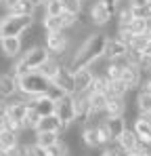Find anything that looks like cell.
<instances>
[{
  "instance_id": "cell-2",
  "label": "cell",
  "mask_w": 151,
  "mask_h": 156,
  "mask_svg": "<svg viewBox=\"0 0 151 156\" xmlns=\"http://www.w3.org/2000/svg\"><path fill=\"white\" fill-rule=\"evenodd\" d=\"M50 55L49 49L44 47V44H34V47H27V51L17 59V63L13 66V74L19 78L27 74V72H36V70H40L46 61H49Z\"/></svg>"
},
{
  "instance_id": "cell-40",
  "label": "cell",
  "mask_w": 151,
  "mask_h": 156,
  "mask_svg": "<svg viewBox=\"0 0 151 156\" xmlns=\"http://www.w3.org/2000/svg\"><path fill=\"white\" fill-rule=\"evenodd\" d=\"M101 156H122V150L118 146H103Z\"/></svg>"
},
{
  "instance_id": "cell-18",
  "label": "cell",
  "mask_w": 151,
  "mask_h": 156,
  "mask_svg": "<svg viewBox=\"0 0 151 156\" xmlns=\"http://www.w3.org/2000/svg\"><path fill=\"white\" fill-rule=\"evenodd\" d=\"M124 114H126V97L107 95V104H105V118H107V116H124Z\"/></svg>"
},
{
  "instance_id": "cell-23",
  "label": "cell",
  "mask_w": 151,
  "mask_h": 156,
  "mask_svg": "<svg viewBox=\"0 0 151 156\" xmlns=\"http://www.w3.org/2000/svg\"><path fill=\"white\" fill-rule=\"evenodd\" d=\"M130 89L126 87V82L122 78H116V80H109L107 78V95H116V97H126Z\"/></svg>"
},
{
  "instance_id": "cell-35",
  "label": "cell",
  "mask_w": 151,
  "mask_h": 156,
  "mask_svg": "<svg viewBox=\"0 0 151 156\" xmlns=\"http://www.w3.org/2000/svg\"><path fill=\"white\" fill-rule=\"evenodd\" d=\"M8 129V104L0 99V131Z\"/></svg>"
},
{
  "instance_id": "cell-26",
  "label": "cell",
  "mask_w": 151,
  "mask_h": 156,
  "mask_svg": "<svg viewBox=\"0 0 151 156\" xmlns=\"http://www.w3.org/2000/svg\"><path fill=\"white\" fill-rule=\"evenodd\" d=\"M42 27H44V32H61V30H65L61 15H46L42 19Z\"/></svg>"
},
{
  "instance_id": "cell-8",
  "label": "cell",
  "mask_w": 151,
  "mask_h": 156,
  "mask_svg": "<svg viewBox=\"0 0 151 156\" xmlns=\"http://www.w3.org/2000/svg\"><path fill=\"white\" fill-rule=\"evenodd\" d=\"M74 105H76V122L88 125L90 122V95L88 93H76L74 95Z\"/></svg>"
},
{
  "instance_id": "cell-10",
  "label": "cell",
  "mask_w": 151,
  "mask_h": 156,
  "mask_svg": "<svg viewBox=\"0 0 151 156\" xmlns=\"http://www.w3.org/2000/svg\"><path fill=\"white\" fill-rule=\"evenodd\" d=\"M19 93V78L13 72L0 74V97L2 99H11Z\"/></svg>"
},
{
  "instance_id": "cell-24",
  "label": "cell",
  "mask_w": 151,
  "mask_h": 156,
  "mask_svg": "<svg viewBox=\"0 0 151 156\" xmlns=\"http://www.w3.org/2000/svg\"><path fill=\"white\" fill-rule=\"evenodd\" d=\"M61 66H65V63H61L57 57H50V59L42 66V68H40V70H38V72H40L42 76H46L49 80H52V78L57 76V72L61 70Z\"/></svg>"
},
{
  "instance_id": "cell-38",
  "label": "cell",
  "mask_w": 151,
  "mask_h": 156,
  "mask_svg": "<svg viewBox=\"0 0 151 156\" xmlns=\"http://www.w3.org/2000/svg\"><path fill=\"white\" fill-rule=\"evenodd\" d=\"M139 152H143L145 156H151V139H141L139 137V146H136Z\"/></svg>"
},
{
  "instance_id": "cell-9",
  "label": "cell",
  "mask_w": 151,
  "mask_h": 156,
  "mask_svg": "<svg viewBox=\"0 0 151 156\" xmlns=\"http://www.w3.org/2000/svg\"><path fill=\"white\" fill-rule=\"evenodd\" d=\"M55 87H59L65 95H76V84H74V72L67 66H61V70L57 72V76L50 80Z\"/></svg>"
},
{
  "instance_id": "cell-22",
  "label": "cell",
  "mask_w": 151,
  "mask_h": 156,
  "mask_svg": "<svg viewBox=\"0 0 151 156\" xmlns=\"http://www.w3.org/2000/svg\"><path fill=\"white\" fill-rule=\"evenodd\" d=\"M36 9H38V6H36L32 0H19L8 13H11V15H27V17H34V15H36Z\"/></svg>"
},
{
  "instance_id": "cell-47",
  "label": "cell",
  "mask_w": 151,
  "mask_h": 156,
  "mask_svg": "<svg viewBox=\"0 0 151 156\" xmlns=\"http://www.w3.org/2000/svg\"><path fill=\"white\" fill-rule=\"evenodd\" d=\"M0 156H2V152H0Z\"/></svg>"
},
{
  "instance_id": "cell-32",
  "label": "cell",
  "mask_w": 151,
  "mask_h": 156,
  "mask_svg": "<svg viewBox=\"0 0 151 156\" xmlns=\"http://www.w3.org/2000/svg\"><path fill=\"white\" fill-rule=\"evenodd\" d=\"M44 17L46 15H61L63 13V2L61 0H44Z\"/></svg>"
},
{
  "instance_id": "cell-37",
  "label": "cell",
  "mask_w": 151,
  "mask_h": 156,
  "mask_svg": "<svg viewBox=\"0 0 151 156\" xmlns=\"http://www.w3.org/2000/svg\"><path fill=\"white\" fill-rule=\"evenodd\" d=\"M27 156H49V150L42 148V146H38V144L34 141L32 146H27Z\"/></svg>"
},
{
  "instance_id": "cell-45",
  "label": "cell",
  "mask_w": 151,
  "mask_h": 156,
  "mask_svg": "<svg viewBox=\"0 0 151 156\" xmlns=\"http://www.w3.org/2000/svg\"><path fill=\"white\" fill-rule=\"evenodd\" d=\"M124 156H145L143 152H139V150H132V152H126Z\"/></svg>"
},
{
  "instance_id": "cell-7",
  "label": "cell",
  "mask_w": 151,
  "mask_h": 156,
  "mask_svg": "<svg viewBox=\"0 0 151 156\" xmlns=\"http://www.w3.org/2000/svg\"><path fill=\"white\" fill-rule=\"evenodd\" d=\"M55 116L65 125V127H72L76 122V105H74V95H63L59 101H57V110H55Z\"/></svg>"
},
{
  "instance_id": "cell-34",
  "label": "cell",
  "mask_w": 151,
  "mask_h": 156,
  "mask_svg": "<svg viewBox=\"0 0 151 156\" xmlns=\"http://www.w3.org/2000/svg\"><path fill=\"white\" fill-rule=\"evenodd\" d=\"M97 135H99L101 146H109V144H111V133H109V129H107L105 120L97 122Z\"/></svg>"
},
{
  "instance_id": "cell-5",
  "label": "cell",
  "mask_w": 151,
  "mask_h": 156,
  "mask_svg": "<svg viewBox=\"0 0 151 156\" xmlns=\"http://www.w3.org/2000/svg\"><path fill=\"white\" fill-rule=\"evenodd\" d=\"M34 26V17L27 15H6L0 19V38L6 36H23L29 27Z\"/></svg>"
},
{
  "instance_id": "cell-29",
  "label": "cell",
  "mask_w": 151,
  "mask_h": 156,
  "mask_svg": "<svg viewBox=\"0 0 151 156\" xmlns=\"http://www.w3.org/2000/svg\"><path fill=\"white\" fill-rule=\"evenodd\" d=\"M136 110L139 114H151V95L149 93H141L136 95Z\"/></svg>"
},
{
  "instance_id": "cell-20",
  "label": "cell",
  "mask_w": 151,
  "mask_h": 156,
  "mask_svg": "<svg viewBox=\"0 0 151 156\" xmlns=\"http://www.w3.org/2000/svg\"><path fill=\"white\" fill-rule=\"evenodd\" d=\"M132 129L134 133L141 137V139H151V120H147L145 116H136L134 118V122H132Z\"/></svg>"
},
{
  "instance_id": "cell-12",
  "label": "cell",
  "mask_w": 151,
  "mask_h": 156,
  "mask_svg": "<svg viewBox=\"0 0 151 156\" xmlns=\"http://www.w3.org/2000/svg\"><path fill=\"white\" fill-rule=\"evenodd\" d=\"M126 53H128V44H126L122 38H109L107 40V47H105V57L103 59H107V61H116V59H122L126 57Z\"/></svg>"
},
{
  "instance_id": "cell-46",
  "label": "cell",
  "mask_w": 151,
  "mask_h": 156,
  "mask_svg": "<svg viewBox=\"0 0 151 156\" xmlns=\"http://www.w3.org/2000/svg\"><path fill=\"white\" fill-rule=\"evenodd\" d=\"M0 4H2V0H0Z\"/></svg>"
},
{
  "instance_id": "cell-33",
  "label": "cell",
  "mask_w": 151,
  "mask_h": 156,
  "mask_svg": "<svg viewBox=\"0 0 151 156\" xmlns=\"http://www.w3.org/2000/svg\"><path fill=\"white\" fill-rule=\"evenodd\" d=\"M63 2V11L74 13V15H82L84 11V0H61Z\"/></svg>"
},
{
  "instance_id": "cell-6",
  "label": "cell",
  "mask_w": 151,
  "mask_h": 156,
  "mask_svg": "<svg viewBox=\"0 0 151 156\" xmlns=\"http://www.w3.org/2000/svg\"><path fill=\"white\" fill-rule=\"evenodd\" d=\"M44 47L49 49V53L52 57H61L65 53H72V40H69V34H65V30L61 32H44Z\"/></svg>"
},
{
  "instance_id": "cell-19",
  "label": "cell",
  "mask_w": 151,
  "mask_h": 156,
  "mask_svg": "<svg viewBox=\"0 0 151 156\" xmlns=\"http://www.w3.org/2000/svg\"><path fill=\"white\" fill-rule=\"evenodd\" d=\"M105 125H107V129L111 133V141H113V144H116V141L120 139V135L128 129L124 116H107V118H105Z\"/></svg>"
},
{
  "instance_id": "cell-16",
  "label": "cell",
  "mask_w": 151,
  "mask_h": 156,
  "mask_svg": "<svg viewBox=\"0 0 151 156\" xmlns=\"http://www.w3.org/2000/svg\"><path fill=\"white\" fill-rule=\"evenodd\" d=\"M80 141H82L88 150L99 148L101 141H99V135H97V125H92V122L84 125V127H82V131H80Z\"/></svg>"
},
{
  "instance_id": "cell-17",
  "label": "cell",
  "mask_w": 151,
  "mask_h": 156,
  "mask_svg": "<svg viewBox=\"0 0 151 156\" xmlns=\"http://www.w3.org/2000/svg\"><path fill=\"white\" fill-rule=\"evenodd\" d=\"M122 80L126 82V87L132 91V89H139L141 87V80H143V72H141V68L139 66H126L124 72H122Z\"/></svg>"
},
{
  "instance_id": "cell-43",
  "label": "cell",
  "mask_w": 151,
  "mask_h": 156,
  "mask_svg": "<svg viewBox=\"0 0 151 156\" xmlns=\"http://www.w3.org/2000/svg\"><path fill=\"white\" fill-rule=\"evenodd\" d=\"M145 19H147V21L151 23V0L147 2V4H145Z\"/></svg>"
},
{
  "instance_id": "cell-14",
  "label": "cell",
  "mask_w": 151,
  "mask_h": 156,
  "mask_svg": "<svg viewBox=\"0 0 151 156\" xmlns=\"http://www.w3.org/2000/svg\"><path fill=\"white\" fill-rule=\"evenodd\" d=\"M27 104L32 105L40 116H50V114H55V110H57V101L55 99H50L49 95H40V97H32Z\"/></svg>"
},
{
  "instance_id": "cell-39",
  "label": "cell",
  "mask_w": 151,
  "mask_h": 156,
  "mask_svg": "<svg viewBox=\"0 0 151 156\" xmlns=\"http://www.w3.org/2000/svg\"><path fill=\"white\" fill-rule=\"evenodd\" d=\"M46 95H49L50 99H55V101H59V99H61V97H63L65 93H63V91H61L59 87H55V84L50 82V87H49V93H46Z\"/></svg>"
},
{
  "instance_id": "cell-31",
  "label": "cell",
  "mask_w": 151,
  "mask_h": 156,
  "mask_svg": "<svg viewBox=\"0 0 151 156\" xmlns=\"http://www.w3.org/2000/svg\"><path fill=\"white\" fill-rule=\"evenodd\" d=\"M86 93H105L107 95V76L105 74H97L95 80H92V87Z\"/></svg>"
},
{
  "instance_id": "cell-25",
  "label": "cell",
  "mask_w": 151,
  "mask_h": 156,
  "mask_svg": "<svg viewBox=\"0 0 151 156\" xmlns=\"http://www.w3.org/2000/svg\"><path fill=\"white\" fill-rule=\"evenodd\" d=\"M59 139H61V135H59V133H52V131L36 133V144H38V146H42V148H46V150H49L50 146H55Z\"/></svg>"
},
{
  "instance_id": "cell-15",
  "label": "cell",
  "mask_w": 151,
  "mask_h": 156,
  "mask_svg": "<svg viewBox=\"0 0 151 156\" xmlns=\"http://www.w3.org/2000/svg\"><path fill=\"white\" fill-rule=\"evenodd\" d=\"M116 146L122 150V154L132 152V150H136V146H139V135L134 133V129H132V127H128V129L120 135V139L116 141Z\"/></svg>"
},
{
  "instance_id": "cell-13",
  "label": "cell",
  "mask_w": 151,
  "mask_h": 156,
  "mask_svg": "<svg viewBox=\"0 0 151 156\" xmlns=\"http://www.w3.org/2000/svg\"><path fill=\"white\" fill-rule=\"evenodd\" d=\"M95 70L92 68H82V70H76L74 72V84H76V93H86L90 87H92V80H95Z\"/></svg>"
},
{
  "instance_id": "cell-4",
  "label": "cell",
  "mask_w": 151,
  "mask_h": 156,
  "mask_svg": "<svg viewBox=\"0 0 151 156\" xmlns=\"http://www.w3.org/2000/svg\"><path fill=\"white\" fill-rule=\"evenodd\" d=\"M90 23L97 27L107 26L113 17H116V0H92L88 6V15Z\"/></svg>"
},
{
  "instance_id": "cell-3",
  "label": "cell",
  "mask_w": 151,
  "mask_h": 156,
  "mask_svg": "<svg viewBox=\"0 0 151 156\" xmlns=\"http://www.w3.org/2000/svg\"><path fill=\"white\" fill-rule=\"evenodd\" d=\"M50 87V80L46 76H42L38 70L36 72H27L23 76H19V93L27 97V101L32 97H40V95H46Z\"/></svg>"
},
{
  "instance_id": "cell-1",
  "label": "cell",
  "mask_w": 151,
  "mask_h": 156,
  "mask_svg": "<svg viewBox=\"0 0 151 156\" xmlns=\"http://www.w3.org/2000/svg\"><path fill=\"white\" fill-rule=\"evenodd\" d=\"M107 40L109 36L105 32H90L78 47H76L69 59H67V68L76 72V70H82V68H90L95 66L97 61H101L105 57V47H107Z\"/></svg>"
},
{
  "instance_id": "cell-21",
  "label": "cell",
  "mask_w": 151,
  "mask_h": 156,
  "mask_svg": "<svg viewBox=\"0 0 151 156\" xmlns=\"http://www.w3.org/2000/svg\"><path fill=\"white\" fill-rule=\"evenodd\" d=\"M17 144H19V133H15V131H11V129L0 131V152L13 148V146H17Z\"/></svg>"
},
{
  "instance_id": "cell-36",
  "label": "cell",
  "mask_w": 151,
  "mask_h": 156,
  "mask_svg": "<svg viewBox=\"0 0 151 156\" xmlns=\"http://www.w3.org/2000/svg\"><path fill=\"white\" fill-rule=\"evenodd\" d=\"M147 42H149V36H147V34H139V36H134V38H132L130 47H132V49H136V51H143Z\"/></svg>"
},
{
  "instance_id": "cell-44",
  "label": "cell",
  "mask_w": 151,
  "mask_h": 156,
  "mask_svg": "<svg viewBox=\"0 0 151 156\" xmlns=\"http://www.w3.org/2000/svg\"><path fill=\"white\" fill-rule=\"evenodd\" d=\"M143 55L145 57H151V38H149V42L145 44V49H143Z\"/></svg>"
},
{
  "instance_id": "cell-41",
  "label": "cell",
  "mask_w": 151,
  "mask_h": 156,
  "mask_svg": "<svg viewBox=\"0 0 151 156\" xmlns=\"http://www.w3.org/2000/svg\"><path fill=\"white\" fill-rule=\"evenodd\" d=\"M139 91H141V93H149V95H151V76H143Z\"/></svg>"
},
{
  "instance_id": "cell-28",
  "label": "cell",
  "mask_w": 151,
  "mask_h": 156,
  "mask_svg": "<svg viewBox=\"0 0 151 156\" xmlns=\"http://www.w3.org/2000/svg\"><path fill=\"white\" fill-rule=\"evenodd\" d=\"M69 154H72V146H69L65 139H63V141L59 139L55 146L49 148V156H69Z\"/></svg>"
},
{
  "instance_id": "cell-11",
  "label": "cell",
  "mask_w": 151,
  "mask_h": 156,
  "mask_svg": "<svg viewBox=\"0 0 151 156\" xmlns=\"http://www.w3.org/2000/svg\"><path fill=\"white\" fill-rule=\"evenodd\" d=\"M0 51L4 57H19L23 51V36H6L0 38Z\"/></svg>"
},
{
  "instance_id": "cell-27",
  "label": "cell",
  "mask_w": 151,
  "mask_h": 156,
  "mask_svg": "<svg viewBox=\"0 0 151 156\" xmlns=\"http://www.w3.org/2000/svg\"><path fill=\"white\" fill-rule=\"evenodd\" d=\"M149 21L147 19H143V17H134L124 30H128L130 34H134V36H139V34H147V30H149Z\"/></svg>"
},
{
  "instance_id": "cell-42",
  "label": "cell",
  "mask_w": 151,
  "mask_h": 156,
  "mask_svg": "<svg viewBox=\"0 0 151 156\" xmlns=\"http://www.w3.org/2000/svg\"><path fill=\"white\" fill-rule=\"evenodd\" d=\"M17 2H19V0H2V6H4L6 11H11V9H13Z\"/></svg>"
},
{
  "instance_id": "cell-30",
  "label": "cell",
  "mask_w": 151,
  "mask_h": 156,
  "mask_svg": "<svg viewBox=\"0 0 151 156\" xmlns=\"http://www.w3.org/2000/svg\"><path fill=\"white\" fill-rule=\"evenodd\" d=\"M40 118H42V116H40V114H38V112H36L32 105H29V110H27V116H25V120H23V127L36 133V127H38Z\"/></svg>"
}]
</instances>
